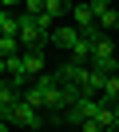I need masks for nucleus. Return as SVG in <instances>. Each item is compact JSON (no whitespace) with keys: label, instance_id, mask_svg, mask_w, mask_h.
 Wrapping results in <instances>:
<instances>
[{"label":"nucleus","instance_id":"f257e3e1","mask_svg":"<svg viewBox=\"0 0 119 132\" xmlns=\"http://www.w3.org/2000/svg\"><path fill=\"white\" fill-rule=\"evenodd\" d=\"M95 112H99V96H79L75 104L68 108V112H60V120L63 124H87V120H95Z\"/></svg>","mask_w":119,"mask_h":132},{"label":"nucleus","instance_id":"f03ea898","mask_svg":"<svg viewBox=\"0 0 119 132\" xmlns=\"http://www.w3.org/2000/svg\"><path fill=\"white\" fill-rule=\"evenodd\" d=\"M16 20H20V44H24V48H44V44H48V32L36 24V16L16 12Z\"/></svg>","mask_w":119,"mask_h":132},{"label":"nucleus","instance_id":"7ed1b4c3","mask_svg":"<svg viewBox=\"0 0 119 132\" xmlns=\"http://www.w3.org/2000/svg\"><path fill=\"white\" fill-rule=\"evenodd\" d=\"M8 124H20V128H40V108H32V104H24V96H20V104L8 112Z\"/></svg>","mask_w":119,"mask_h":132},{"label":"nucleus","instance_id":"20e7f679","mask_svg":"<svg viewBox=\"0 0 119 132\" xmlns=\"http://www.w3.org/2000/svg\"><path fill=\"white\" fill-rule=\"evenodd\" d=\"M79 36H83V32H79V28L75 24H63V28H52V36H48V44H56V48H75V44H79Z\"/></svg>","mask_w":119,"mask_h":132},{"label":"nucleus","instance_id":"39448f33","mask_svg":"<svg viewBox=\"0 0 119 132\" xmlns=\"http://www.w3.org/2000/svg\"><path fill=\"white\" fill-rule=\"evenodd\" d=\"M91 12H95V24H99V32H115V28H119V8H115V4H111V8L91 4Z\"/></svg>","mask_w":119,"mask_h":132},{"label":"nucleus","instance_id":"423d86ee","mask_svg":"<svg viewBox=\"0 0 119 132\" xmlns=\"http://www.w3.org/2000/svg\"><path fill=\"white\" fill-rule=\"evenodd\" d=\"M20 60H24V76H44V48H24Z\"/></svg>","mask_w":119,"mask_h":132},{"label":"nucleus","instance_id":"0eeeda50","mask_svg":"<svg viewBox=\"0 0 119 132\" xmlns=\"http://www.w3.org/2000/svg\"><path fill=\"white\" fill-rule=\"evenodd\" d=\"M71 16H75V28H79V32H91V28H95L91 4H75V12H71Z\"/></svg>","mask_w":119,"mask_h":132},{"label":"nucleus","instance_id":"6e6552de","mask_svg":"<svg viewBox=\"0 0 119 132\" xmlns=\"http://www.w3.org/2000/svg\"><path fill=\"white\" fill-rule=\"evenodd\" d=\"M99 100H103V104H119V72L103 80V92H99Z\"/></svg>","mask_w":119,"mask_h":132},{"label":"nucleus","instance_id":"1a4fd4ad","mask_svg":"<svg viewBox=\"0 0 119 132\" xmlns=\"http://www.w3.org/2000/svg\"><path fill=\"white\" fill-rule=\"evenodd\" d=\"M71 60H75V64H91V40H87V36H79V44L71 48Z\"/></svg>","mask_w":119,"mask_h":132},{"label":"nucleus","instance_id":"9d476101","mask_svg":"<svg viewBox=\"0 0 119 132\" xmlns=\"http://www.w3.org/2000/svg\"><path fill=\"white\" fill-rule=\"evenodd\" d=\"M24 52V44L16 40V36H0V60H8V56H20Z\"/></svg>","mask_w":119,"mask_h":132},{"label":"nucleus","instance_id":"9b49d317","mask_svg":"<svg viewBox=\"0 0 119 132\" xmlns=\"http://www.w3.org/2000/svg\"><path fill=\"white\" fill-rule=\"evenodd\" d=\"M24 104H32V108H44V92H40V84L24 88Z\"/></svg>","mask_w":119,"mask_h":132},{"label":"nucleus","instance_id":"f8f14e48","mask_svg":"<svg viewBox=\"0 0 119 132\" xmlns=\"http://www.w3.org/2000/svg\"><path fill=\"white\" fill-rule=\"evenodd\" d=\"M68 4H71V0H48V4H44V12H48V16H63V12H68Z\"/></svg>","mask_w":119,"mask_h":132},{"label":"nucleus","instance_id":"ddd939ff","mask_svg":"<svg viewBox=\"0 0 119 132\" xmlns=\"http://www.w3.org/2000/svg\"><path fill=\"white\" fill-rule=\"evenodd\" d=\"M44 4H48V0H24V12H28V16H40Z\"/></svg>","mask_w":119,"mask_h":132},{"label":"nucleus","instance_id":"4468645a","mask_svg":"<svg viewBox=\"0 0 119 132\" xmlns=\"http://www.w3.org/2000/svg\"><path fill=\"white\" fill-rule=\"evenodd\" d=\"M79 132H103V128H99L95 120H87V124H79Z\"/></svg>","mask_w":119,"mask_h":132},{"label":"nucleus","instance_id":"2eb2a0df","mask_svg":"<svg viewBox=\"0 0 119 132\" xmlns=\"http://www.w3.org/2000/svg\"><path fill=\"white\" fill-rule=\"evenodd\" d=\"M12 4H24V0H0V8H4V12H12Z\"/></svg>","mask_w":119,"mask_h":132},{"label":"nucleus","instance_id":"dca6fc26","mask_svg":"<svg viewBox=\"0 0 119 132\" xmlns=\"http://www.w3.org/2000/svg\"><path fill=\"white\" fill-rule=\"evenodd\" d=\"M91 4H103V8H111V4H115V0H91Z\"/></svg>","mask_w":119,"mask_h":132},{"label":"nucleus","instance_id":"f3484780","mask_svg":"<svg viewBox=\"0 0 119 132\" xmlns=\"http://www.w3.org/2000/svg\"><path fill=\"white\" fill-rule=\"evenodd\" d=\"M0 84H4V68H0Z\"/></svg>","mask_w":119,"mask_h":132},{"label":"nucleus","instance_id":"a211bd4d","mask_svg":"<svg viewBox=\"0 0 119 132\" xmlns=\"http://www.w3.org/2000/svg\"><path fill=\"white\" fill-rule=\"evenodd\" d=\"M111 132H119V124H115V128H111Z\"/></svg>","mask_w":119,"mask_h":132}]
</instances>
